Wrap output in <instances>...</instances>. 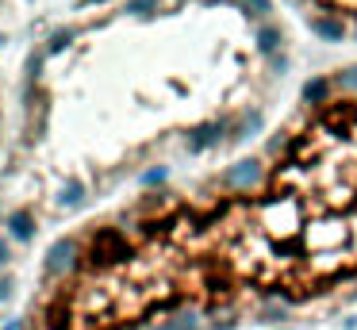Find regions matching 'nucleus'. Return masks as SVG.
<instances>
[{"label": "nucleus", "mask_w": 357, "mask_h": 330, "mask_svg": "<svg viewBox=\"0 0 357 330\" xmlns=\"http://www.w3.org/2000/svg\"><path fill=\"white\" fill-rule=\"evenodd\" d=\"M192 330L331 315L357 299V66L319 77L269 153L146 196Z\"/></svg>", "instance_id": "obj_1"}, {"label": "nucleus", "mask_w": 357, "mask_h": 330, "mask_svg": "<svg viewBox=\"0 0 357 330\" xmlns=\"http://www.w3.org/2000/svg\"><path fill=\"white\" fill-rule=\"evenodd\" d=\"M292 4H300L303 15L323 35H342L346 23L357 27V0H292Z\"/></svg>", "instance_id": "obj_2"}]
</instances>
